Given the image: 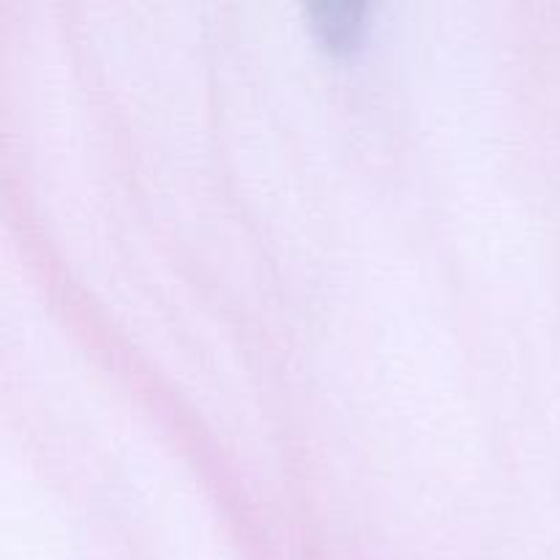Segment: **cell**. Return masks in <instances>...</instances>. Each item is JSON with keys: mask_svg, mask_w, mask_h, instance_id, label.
<instances>
[{"mask_svg": "<svg viewBox=\"0 0 560 560\" xmlns=\"http://www.w3.org/2000/svg\"><path fill=\"white\" fill-rule=\"evenodd\" d=\"M315 22L326 31L328 42H342L350 36V27L355 25V5L348 3H320L315 5Z\"/></svg>", "mask_w": 560, "mask_h": 560, "instance_id": "cell-1", "label": "cell"}]
</instances>
